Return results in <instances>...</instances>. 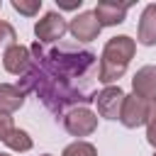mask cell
Returning <instances> with one entry per match:
<instances>
[{"mask_svg": "<svg viewBox=\"0 0 156 156\" xmlns=\"http://www.w3.org/2000/svg\"><path fill=\"white\" fill-rule=\"evenodd\" d=\"M12 129H15L12 117H10V115H0V141H5V136H7Z\"/></svg>", "mask_w": 156, "mask_h": 156, "instance_id": "18", "label": "cell"}, {"mask_svg": "<svg viewBox=\"0 0 156 156\" xmlns=\"http://www.w3.org/2000/svg\"><path fill=\"white\" fill-rule=\"evenodd\" d=\"M136 41L141 46H156V2L144 7L136 27Z\"/></svg>", "mask_w": 156, "mask_h": 156, "instance_id": "11", "label": "cell"}, {"mask_svg": "<svg viewBox=\"0 0 156 156\" xmlns=\"http://www.w3.org/2000/svg\"><path fill=\"white\" fill-rule=\"evenodd\" d=\"M0 156H10V154H0Z\"/></svg>", "mask_w": 156, "mask_h": 156, "instance_id": "21", "label": "cell"}, {"mask_svg": "<svg viewBox=\"0 0 156 156\" xmlns=\"http://www.w3.org/2000/svg\"><path fill=\"white\" fill-rule=\"evenodd\" d=\"M146 141L156 149V100L149 107V119H146Z\"/></svg>", "mask_w": 156, "mask_h": 156, "instance_id": "17", "label": "cell"}, {"mask_svg": "<svg viewBox=\"0 0 156 156\" xmlns=\"http://www.w3.org/2000/svg\"><path fill=\"white\" fill-rule=\"evenodd\" d=\"M0 7H2V2H0Z\"/></svg>", "mask_w": 156, "mask_h": 156, "instance_id": "22", "label": "cell"}, {"mask_svg": "<svg viewBox=\"0 0 156 156\" xmlns=\"http://www.w3.org/2000/svg\"><path fill=\"white\" fill-rule=\"evenodd\" d=\"M12 7L24 17H34L41 10V0H12Z\"/></svg>", "mask_w": 156, "mask_h": 156, "instance_id": "15", "label": "cell"}, {"mask_svg": "<svg viewBox=\"0 0 156 156\" xmlns=\"http://www.w3.org/2000/svg\"><path fill=\"white\" fill-rule=\"evenodd\" d=\"M154 156H156V151H154Z\"/></svg>", "mask_w": 156, "mask_h": 156, "instance_id": "23", "label": "cell"}, {"mask_svg": "<svg viewBox=\"0 0 156 156\" xmlns=\"http://www.w3.org/2000/svg\"><path fill=\"white\" fill-rule=\"evenodd\" d=\"M129 7H132V2H112V0H102V2L95 5L93 15H95V20L100 22V27H115V24H122V22H124Z\"/></svg>", "mask_w": 156, "mask_h": 156, "instance_id": "8", "label": "cell"}, {"mask_svg": "<svg viewBox=\"0 0 156 156\" xmlns=\"http://www.w3.org/2000/svg\"><path fill=\"white\" fill-rule=\"evenodd\" d=\"M24 105V93L17 85L0 83V115H12Z\"/></svg>", "mask_w": 156, "mask_h": 156, "instance_id": "12", "label": "cell"}, {"mask_svg": "<svg viewBox=\"0 0 156 156\" xmlns=\"http://www.w3.org/2000/svg\"><path fill=\"white\" fill-rule=\"evenodd\" d=\"M12 44H17V32H15V27L10 22L0 20V49H7Z\"/></svg>", "mask_w": 156, "mask_h": 156, "instance_id": "16", "label": "cell"}, {"mask_svg": "<svg viewBox=\"0 0 156 156\" xmlns=\"http://www.w3.org/2000/svg\"><path fill=\"white\" fill-rule=\"evenodd\" d=\"M149 107L151 102L136 98V95H124V102H122V112H119V122L127 127V129H136L141 124H146L149 119Z\"/></svg>", "mask_w": 156, "mask_h": 156, "instance_id": "6", "label": "cell"}, {"mask_svg": "<svg viewBox=\"0 0 156 156\" xmlns=\"http://www.w3.org/2000/svg\"><path fill=\"white\" fill-rule=\"evenodd\" d=\"M29 51L32 66L20 78L22 85H17L24 95L29 90L37 93L44 107L56 117L95 100L90 85L98 80V56L93 51L78 49L73 44H58L44 51L39 41H34Z\"/></svg>", "mask_w": 156, "mask_h": 156, "instance_id": "1", "label": "cell"}, {"mask_svg": "<svg viewBox=\"0 0 156 156\" xmlns=\"http://www.w3.org/2000/svg\"><path fill=\"white\" fill-rule=\"evenodd\" d=\"M41 156H51V154H41Z\"/></svg>", "mask_w": 156, "mask_h": 156, "instance_id": "20", "label": "cell"}, {"mask_svg": "<svg viewBox=\"0 0 156 156\" xmlns=\"http://www.w3.org/2000/svg\"><path fill=\"white\" fill-rule=\"evenodd\" d=\"M68 32V22L63 20L61 12H46L41 20H37L34 24V34H37V41L39 44H54V41H61L63 34Z\"/></svg>", "mask_w": 156, "mask_h": 156, "instance_id": "3", "label": "cell"}, {"mask_svg": "<svg viewBox=\"0 0 156 156\" xmlns=\"http://www.w3.org/2000/svg\"><path fill=\"white\" fill-rule=\"evenodd\" d=\"M100 22L95 20V15L93 12H80V15H76L71 22H68V32L73 34V39H78V41H93V39H98V34H100Z\"/></svg>", "mask_w": 156, "mask_h": 156, "instance_id": "9", "label": "cell"}, {"mask_svg": "<svg viewBox=\"0 0 156 156\" xmlns=\"http://www.w3.org/2000/svg\"><path fill=\"white\" fill-rule=\"evenodd\" d=\"M61 156H98V149H95L90 141L78 139V141L68 144V146L63 149V154H61Z\"/></svg>", "mask_w": 156, "mask_h": 156, "instance_id": "14", "label": "cell"}, {"mask_svg": "<svg viewBox=\"0 0 156 156\" xmlns=\"http://www.w3.org/2000/svg\"><path fill=\"white\" fill-rule=\"evenodd\" d=\"M5 146L12 149V151H20V154H22V151H29V149H32V136H29L24 129H17V127H15V129L5 136Z\"/></svg>", "mask_w": 156, "mask_h": 156, "instance_id": "13", "label": "cell"}, {"mask_svg": "<svg viewBox=\"0 0 156 156\" xmlns=\"http://www.w3.org/2000/svg\"><path fill=\"white\" fill-rule=\"evenodd\" d=\"M2 66L12 76H24L27 68L32 66V51H29V46H22V44L7 46L2 51Z\"/></svg>", "mask_w": 156, "mask_h": 156, "instance_id": "7", "label": "cell"}, {"mask_svg": "<svg viewBox=\"0 0 156 156\" xmlns=\"http://www.w3.org/2000/svg\"><path fill=\"white\" fill-rule=\"evenodd\" d=\"M98 105V115L105 117V119H119V112H122V102H124V90L119 85H105L100 93H95V100Z\"/></svg>", "mask_w": 156, "mask_h": 156, "instance_id": "5", "label": "cell"}, {"mask_svg": "<svg viewBox=\"0 0 156 156\" xmlns=\"http://www.w3.org/2000/svg\"><path fill=\"white\" fill-rule=\"evenodd\" d=\"M61 10H78L83 5V0H56Z\"/></svg>", "mask_w": 156, "mask_h": 156, "instance_id": "19", "label": "cell"}, {"mask_svg": "<svg viewBox=\"0 0 156 156\" xmlns=\"http://www.w3.org/2000/svg\"><path fill=\"white\" fill-rule=\"evenodd\" d=\"M63 129L71 136H90L98 129V115L88 107H73L63 115Z\"/></svg>", "mask_w": 156, "mask_h": 156, "instance_id": "4", "label": "cell"}, {"mask_svg": "<svg viewBox=\"0 0 156 156\" xmlns=\"http://www.w3.org/2000/svg\"><path fill=\"white\" fill-rule=\"evenodd\" d=\"M132 90L136 98L154 102L156 100V66H141L132 78Z\"/></svg>", "mask_w": 156, "mask_h": 156, "instance_id": "10", "label": "cell"}, {"mask_svg": "<svg viewBox=\"0 0 156 156\" xmlns=\"http://www.w3.org/2000/svg\"><path fill=\"white\" fill-rule=\"evenodd\" d=\"M134 51H136V41L127 34L107 39V44L100 54V61H98V80L102 85H112L115 80H119L124 76L129 61L134 58Z\"/></svg>", "mask_w": 156, "mask_h": 156, "instance_id": "2", "label": "cell"}]
</instances>
